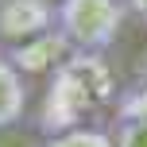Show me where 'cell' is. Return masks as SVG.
<instances>
[{
  "instance_id": "1",
  "label": "cell",
  "mask_w": 147,
  "mask_h": 147,
  "mask_svg": "<svg viewBox=\"0 0 147 147\" xmlns=\"http://www.w3.org/2000/svg\"><path fill=\"white\" fill-rule=\"evenodd\" d=\"M128 16V0H54V31L78 54H105Z\"/></svg>"
},
{
  "instance_id": "2",
  "label": "cell",
  "mask_w": 147,
  "mask_h": 147,
  "mask_svg": "<svg viewBox=\"0 0 147 147\" xmlns=\"http://www.w3.org/2000/svg\"><path fill=\"white\" fill-rule=\"evenodd\" d=\"M54 35V0H0V39L23 43V39Z\"/></svg>"
},
{
  "instance_id": "3",
  "label": "cell",
  "mask_w": 147,
  "mask_h": 147,
  "mask_svg": "<svg viewBox=\"0 0 147 147\" xmlns=\"http://www.w3.org/2000/svg\"><path fill=\"white\" fill-rule=\"evenodd\" d=\"M27 112V81H23L20 62L8 51H0V132L16 128Z\"/></svg>"
},
{
  "instance_id": "4",
  "label": "cell",
  "mask_w": 147,
  "mask_h": 147,
  "mask_svg": "<svg viewBox=\"0 0 147 147\" xmlns=\"http://www.w3.org/2000/svg\"><path fill=\"white\" fill-rule=\"evenodd\" d=\"M43 147H116V143H112V132H109V128L74 124V128H62V132L47 136Z\"/></svg>"
},
{
  "instance_id": "5",
  "label": "cell",
  "mask_w": 147,
  "mask_h": 147,
  "mask_svg": "<svg viewBox=\"0 0 147 147\" xmlns=\"http://www.w3.org/2000/svg\"><path fill=\"white\" fill-rule=\"evenodd\" d=\"M116 120H147V81H136L116 101Z\"/></svg>"
},
{
  "instance_id": "6",
  "label": "cell",
  "mask_w": 147,
  "mask_h": 147,
  "mask_svg": "<svg viewBox=\"0 0 147 147\" xmlns=\"http://www.w3.org/2000/svg\"><path fill=\"white\" fill-rule=\"evenodd\" d=\"M109 132L116 147H147V120H116Z\"/></svg>"
},
{
  "instance_id": "7",
  "label": "cell",
  "mask_w": 147,
  "mask_h": 147,
  "mask_svg": "<svg viewBox=\"0 0 147 147\" xmlns=\"http://www.w3.org/2000/svg\"><path fill=\"white\" fill-rule=\"evenodd\" d=\"M128 12H132L140 23H147V0H128Z\"/></svg>"
}]
</instances>
